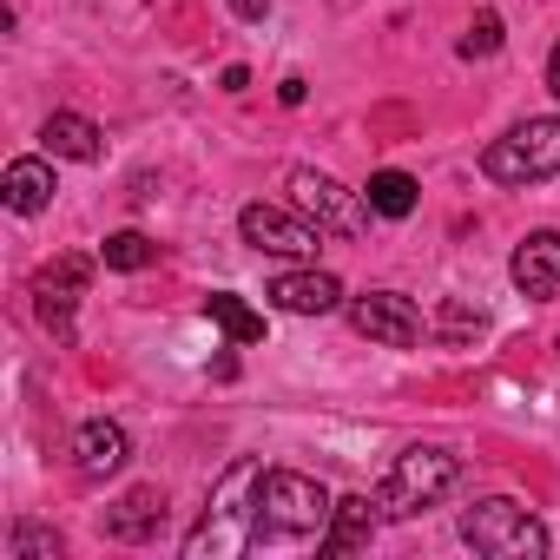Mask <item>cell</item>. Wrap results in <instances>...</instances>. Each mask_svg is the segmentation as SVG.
Listing matches in <instances>:
<instances>
[{
  "mask_svg": "<svg viewBox=\"0 0 560 560\" xmlns=\"http://www.w3.org/2000/svg\"><path fill=\"white\" fill-rule=\"evenodd\" d=\"M60 534L47 527V521H14L8 527V560H60Z\"/></svg>",
  "mask_w": 560,
  "mask_h": 560,
  "instance_id": "19",
  "label": "cell"
},
{
  "mask_svg": "<svg viewBox=\"0 0 560 560\" xmlns=\"http://www.w3.org/2000/svg\"><path fill=\"white\" fill-rule=\"evenodd\" d=\"M270 304L291 311V317H330V311H343V284L330 270H277L270 277Z\"/></svg>",
  "mask_w": 560,
  "mask_h": 560,
  "instance_id": "12",
  "label": "cell"
},
{
  "mask_svg": "<svg viewBox=\"0 0 560 560\" xmlns=\"http://www.w3.org/2000/svg\"><path fill=\"white\" fill-rule=\"evenodd\" d=\"M54 165L47 159H14L8 172H0V198H8V211H21V218H34V211H47L54 205Z\"/></svg>",
  "mask_w": 560,
  "mask_h": 560,
  "instance_id": "15",
  "label": "cell"
},
{
  "mask_svg": "<svg viewBox=\"0 0 560 560\" xmlns=\"http://www.w3.org/2000/svg\"><path fill=\"white\" fill-rule=\"evenodd\" d=\"M494 47H501V14H494V8H481V14L468 21V34H462V60L494 54Z\"/></svg>",
  "mask_w": 560,
  "mask_h": 560,
  "instance_id": "22",
  "label": "cell"
},
{
  "mask_svg": "<svg viewBox=\"0 0 560 560\" xmlns=\"http://www.w3.org/2000/svg\"><path fill=\"white\" fill-rule=\"evenodd\" d=\"M304 93H311V86H304V80H298V73H291V80H284V86H277V100H284V106H304Z\"/></svg>",
  "mask_w": 560,
  "mask_h": 560,
  "instance_id": "24",
  "label": "cell"
},
{
  "mask_svg": "<svg viewBox=\"0 0 560 560\" xmlns=\"http://www.w3.org/2000/svg\"><path fill=\"white\" fill-rule=\"evenodd\" d=\"M237 231H244V244H257L270 257H317V244H324V224H311L304 211H284V205H244Z\"/></svg>",
  "mask_w": 560,
  "mask_h": 560,
  "instance_id": "8",
  "label": "cell"
},
{
  "mask_svg": "<svg viewBox=\"0 0 560 560\" xmlns=\"http://www.w3.org/2000/svg\"><path fill=\"white\" fill-rule=\"evenodd\" d=\"M100 257H106V270H145V264L159 257V244H152L145 231H113V237L100 244Z\"/></svg>",
  "mask_w": 560,
  "mask_h": 560,
  "instance_id": "21",
  "label": "cell"
},
{
  "mask_svg": "<svg viewBox=\"0 0 560 560\" xmlns=\"http://www.w3.org/2000/svg\"><path fill=\"white\" fill-rule=\"evenodd\" d=\"M481 172H488L494 185H540V178H553V172H560V119H527V126H514L508 139H494V145L481 152Z\"/></svg>",
  "mask_w": 560,
  "mask_h": 560,
  "instance_id": "5",
  "label": "cell"
},
{
  "mask_svg": "<svg viewBox=\"0 0 560 560\" xmlns=\"http://www.w3.org/2000/svg\"><path fill=\"white\" fill-rule=\"evenodd\" d=\"M205 317H211L231 343H264V317H257L244 298H231V291H211V298H205Z\"/></svg>",
  "mask_w": 560,
  "mask_h": 560,
  "instance_id": "17",
  "label": "cell"
},
{
  "mask_svg": "<svg viewBox=\"0 0 560 560\" xmlns=\"http://www.w3.org/2000/svg\"><path fill=\"white\" fill-rule=\"evenodd\" d=\"M481 330H488V311H481V304L448 298V304L435 311V337H442V343H475Z\"/></svg>",
  "mask_w": 560,
  "mask_h": 560,
  "instance_id": "20",
  "label": "cell"
},
{
  "mask_svg": "<svg viewBox=\"0 0 560 560\" xmlns=\"http://www.w3.org/2000/svg\"><path fill=\"white\" fill-rule=\"evenodd\" d=\"M508 277L514 291L534 298V304H553L560 298V231H527L508 257Z\"/></svg>",
  "mask_w": 560,
  "mask_h": 560,
  "instance_id": "10",
  "label": "cell"
},
{
  "mask_svg": "<svg viewBox=\"0 0 560 560\" xmlns=\"http://www.w3.org/2000/svg\"><path fill=\"white\" fill-rule=\"evenodd\" d=\"M376 521H383V501L376 494H343L337 501V514H330V527H324V540H317V553H357V547H370V534H376Z\"/></svg>",
  "mask_w": 560,
  "mask_h": 560,
  "instance_id": "14",
  "label": "cell"
},
{
  "mask_svg": "<svg viewBox=\"0 0 560 560\" xmlns=\"http://www.w3.org/2000/svg\"><path fill=\"white\" fill-rule=\"evenodd\" d=\"M337 514V494L298 468H264L257 488V547H291V540H324Z\"/></svg>",
  "mask_w": 560,
  "mask_h": 560,
  "instance_id": "2",
  "label": "cell"
},
{
  "mask_svg": "<svg viewBox=\"0 0 560 560\" xmlns=\"http://www.w3.org/2000/svg\"><path fill=\"white\" fill-rule=\"evenodd\" d=\"M291 198H298V211H304L311 224H324V237H363V224H370L363 198L343 191V185H337L330 172H317V165H298V172H291Z\"/></svg>",
  "mask_w": 560,
  "mask_h": 560,
  "instance_id": "6",
  "label": "cell"
},
{
  "mask_svg": "<svg viewBox=\"0 0 560 560\" xmlns=\"http://www.w3.org/2000/svg\"><path fill=\"white\" fill-rule=\"evenodd\" d=\"M231 14H237V21H264V14H270V0H231Z\"/></svg>",
  "mask_w": 560,
  "mask_h": 560,
  "instance_id": "23",
  "label": "cell"
},
{
  "mask_svg": "<svg viewBox=\"0 0 560 560\" xmlns=\"http://www.w3.org/2000/svg\"><path fill=\"white\" fill-rule=\"evenodd\" d=\"M462 481V462L448 455V448H402L396 455V468L383 475V488H376V501H383V521H409V514H422V508H435L448 488Z\"/></svg>",
  "mask_w": 560,
  "mask_h": 560,
  "instance_id": "3",
  "label": "cell"
},
{
  "mask_svg": "<svg viewBox=\"0 0 560 560\" xmlns=\"http://www.w3.org/2000/svg\"><path fill=\"white\" fill-rule=\"evenodd\" d=\"M93 284V257H54L34 270V317L54 330V343H73V304Z\"/></svg>",
  "mask_w": 560,
  "mask_h": 560,
  "instance_id": "7",
  "label": "cell"
},
{
  "mask_svg": "<svg viewBox=\"0 0 560 560\" xmlns=\"http://www.w3.org/2000/svg\"><path fill=\"white\" fill-rule=\"evenodd\" d=\"M257 488H264V462H231L205 501V521L185 534V560H231L257 547Z\"/></svg>",
  "mask_w": 560,
  "mask_h": 560,
  "instance_id": "1",
  "label": "cell"
},
{
  "mask_svg": "<svg viewBox=\"0 0 560 560\" xmlns=\"http://www.w3.org/2000/svg\"><path fill=\"white\" fill-rule=\"evenodd\" d=\"M40 145H47V159H80V165H93V159H100V126H93L86 113H54V119L40 126Z\"/></svg>",
  "mask_w": 560,
  "mask_h": 560,
  "instance_id": "16",
  "label": "cell"
},
{
  "mask_svg": "<svg viewBox=\"0 0 560 560\" xmlns=\"http://www.w3.org/2000/svg\"><path fill=\"white\" fill-rule=\"evenodd\" d=\"M462 540L488 560H540L547 553V527L508 494H488V501L462 508Z\"/></svg>",
  "mask_w": 560,
  "mask_h": 560,
  "instance_id": "4",
  "label": "cell"
},
{
  "mask_svg": "<svg viewBox=\"0 0 560 560\" xmlns=\"http://www.w3.org/2000/svg\"><path fill=\"white\" fill-rule=\"evenodd\" d=\"M350 324L383 343V350H416L422 343V311L402 298V291H370V298H350Z\"/></svg>",
  "mask_w": 560,
  "mask_h": 560,
  "instance_id": "9",
  "label": "cell"
},
{
  "mask_svg": "<svg viewBox=\"0 0 560 560\" xmlns=\"http://www.w3.org/2000/svg\"><path fill=\"white\" fill-rule=\"evenodd\" d=\"M100 527H106V540H119V547H145V540L165 534V494H159V488H132V494H119V501L100 514Z\"/></svg>",
  "mask_w": 560,
  "mask_h": 560,
  "instance_id": "13",
  "label": "cell"
},
{
  "mask_svg": "<svg viewBox=\"0 0 560 560\" xmlns=\"http://www.w3.org/2000/svg\"><path fill=\"white\" fill-rule=\"evenodd\" d=\"M547 93L560 100V40H553V54H547Z\"/></svg>",
  "mask_w": 560,
  "mask_h": 560,
  "instance_id": "26",
  "label": "cell"
},
{
  "mask_svg": "<svg viewBox=\"0 0 560 560\" xmlns=\"http://www.w3.org/2000/svg\"><path fill=\"white\" fill-rule=\"evenodd\" d=\"M363 205H370L376 218H409V211H416V178L389 165V172H376V178L363 185Z\"/></svg>",
  "mask_w": 560,
  "mask_h": 560,
  "instance_id": "18",
  "label": "cell"
},
{
  "mask_svg": "<svg viewBox=\"0 0 560 560\" xmlns=\"http://www.w3.org/2000/svg\"><path fill=\"white\" fill-rule=\"evenodd\" d=\"M218 86H224V93H244V86H250V73H244V67H224V80H218Z\"/></svg>",
  "mask_w": 560,
  "mask_h": 560,
  "instance_id": "25",
  "label": "cell"
},
{
  "mask_svg": "<svg viewBox=\"0 0 560 560\" xmlns=\"http://www.w3.org/2000/svg\"><path fill=\"white\" fill-rule=\"evenodd\" d=\"M126 462H132V435H126L119 422L93 416V422L73 429V468H80V481H106V475H119Z\"/></svg>",
  "mask_w": 560,
  "mask_h": 560,
  "instance_id": "11",
  "label": "cell"
}]
</instances>
